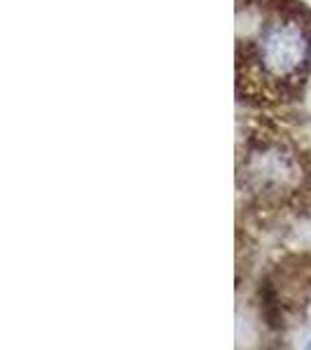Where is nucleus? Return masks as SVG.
I'll return each mask as SVG.
<instances>
[{
    "instance_id": "1",
    "label": "nucleus",
    "mask_w": 311,
    "mask_h": 350,
    "mask_svg": "<svg viewBox=\"0 0 311 350\" xmlns=\"http://www.w3.org/2000/svg\"><path fill=\"white\" fill-rule=\"evenodd\" d=\"M253 28L236 36V96L258 108L295 100L311 75V12L299 0H244Z\"/></svg>"
},
{
    "instance_id": "2",
    "label": "nucleus",
    "mask_w": 311,
    "mask_h": 350,
    "mask_svg": "<svg viewBox=\"0 0 311 350\" xmlns=\"http://www.w3.org/2000/svg\"><path fill=\"white\" fill-rule=\"evenodd\" d=\"M311 185L307 157L288 133L258 124L239 150V189L258 208H284Z\"/></svg>"
}]
</instances>
